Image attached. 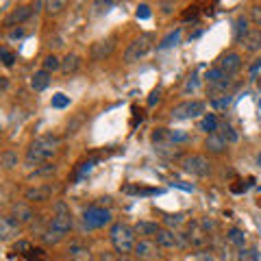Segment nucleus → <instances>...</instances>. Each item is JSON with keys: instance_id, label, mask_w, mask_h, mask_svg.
<instances>
[{"instance_id": "1", "label": "nucleus", "mask_w": 261, "mask_h": 261, "mask_svg": "<svg viewBox=\"0 0 261 261\" xmlns=\"http://www.w3.org/2000/svg\"><path fill=\"white\" fill-rule=\"evenodd\" d=\"M57 150H59V140L53 135H42L37 137L35 142H31L29 150H27V157H24V166L27 168H39L44 163L50 161Z\"/></svg>"}, {"instance_id": "2", "label": "nucleus", "mask_w": 261, "mask_h": 261, "mask_svg": "<svg viewBox=\"0 0 261 261\" xmlns=\"http://www.w3.org/2000/svg\"><path fill=\"white\" fill-rule=\"evenodd\" d=\"M72 228V214H70V207L65 202H57L55 205V216L50 220V226L44 235V240L48 244H59L65 235L70 233Z\"/></svg>"}, {"instance_id": "3", "label": "nucleus", "mask_w": 261, "mask_h": 261, "mask_svg": "<svg viewBox=\"0 0 261 261\" xmlns=\"http://www.w3.org/2000/svg\"><path fill=\"white\" fill-rule=\"evenodd\" d=\"M109 240L113 244V248L120 255H128V252L135 250V244H137V233H135V226H130L126 222H116L111 224V231H109Z\"/></svg>"}, {"instance_id": "4", "label": "nucleus", "mask_w": 261, "mask_h": 261, "mask_svg": "<svg viewBox=\"0 0 261 261\" xmlns=\"http://www.w3.org/2000/svg\"><path fill=\"white\" fill-rule=\"evenodd\" d=\"M152 46H154V35L152 33H144V35H140L128 44V48L124 50V63H135L144 59L152 50Z\"/></svg>"}, {"instance_id": "5", "label": "nucleus", "mask_w": 261, "mask_h": 261, "mask_svg": "<svg viewBox=\"0 0 261 261\" xmlns=\"http://www.w3.org/2000/svg\"><path fill=\"white\" fill-rule=\"evenodd\" d=\"M181 168L194 176H209L214 172V163L205 154H185L181 159Z\"/></svg>"}, {"instance_id": "6", "label": "nucleus", "mask_w": 261, "mask_h": 261, "mask_svg": "<svg viewBox=\"0 0 261 261\" xmlns=\"http://www.w3.org/2000/svg\"><path fill=\"white\" fill-rule=\"evenodd\" d=\"M183 235V240L187 246H192L196 250H202V248H207L209 246V242H211V235L202 228L200 222H187V228H185V233Z\"/></svg>"}, {"instance_id": "7", "label": "nucleus", "mask_w": 261, "mask_h": 261, "mask_svg": "<svg viewBox=\"0 0 261 261\" xmlns=\"http://www.w3.org/2000/svg\"><path fill=\"white\" fill-rule=\"evenodd\" d=\"M205 81H207V87H209V94L211 96H220V94H228V87H231V76L226 74L224 70L220 68H211L205 72Z\"/></svg>"}, {"instance_id": "8", "label": "nucleus", "mask_w": 261, "mask_h": 261, "mask_svg": "<svg viewBox=\"0 0 261 261\" xmlns=\"http://www.w3.org/2000/svg\"><path fill=\"white\" fill-rule=\"evenodd\" d=\"M111 222V211L105 209L100 205H92L85 209L83 214V226L87 231H94V228H102Z\"/></svg>"}, {"instance_id": "9", "label": "nucleus", "mask_w": 261, "mask_h": 261, "mask_svg": "<svg viewBox=\"0 0 261 261\" xmlns=\"http://www.w3.org/2000/svg\"><path fill=\"white\" fill-rule=\"evenodd\" d=\"M205 109H207V105L202 100H185L181 105H176V107H172L170 116H172V120H190V118L202 116Z\"/></svg>"}, {"instance_id": "10", "label": "nucleus", "mask_w": 261, "mask_h": 261, "mask_svg": "<svg viewBox=\"0 0 261 261\" xmlns=\"http://www.w3.org/2000/svg\"><path fill=\"white\" fill-rule=\"evenodd\" d=\"M33 13H35V7H33V5H18L15 9H11V11L3 18V27L9 29V31H11V29H18L20 24L27 22Z\"/></svg>"}, {"instance_id": "11", "label": "nucleus", "mask_w": 261, "mask_h": 261, "mask_svg": "<svg viewBox=\"0 0 261 261\" xmlns=\"http://www.w3.org/2000/svg\"><path fill=\"white\" fill-rule=\"evenodd\" d=\"M154 244H157L159 248H166V250H172V248H185L187 244L183 240L181 233H174L172 228H161V231L154 235Z\"/></svg>"}, {"instance_id": "12", "label": "nucleus", "mask_w": 261, "mask_h": 261, "mask_svg": "<svg viewBox=\"0 0 261 261\" xmlns=\"http://www.w3.org/2000/svg\"><path fill=\"white\" fill-rule=\"evenodd\" d=\"M133 255L140 261H154L159 255V246L154 244V240H137Z\"/></svg>"}, {"instance_id": "13", "label": "nucleus", "mask_w": 261, "mask_h": 261, "mask_svg": "<svg viewBox=\"0 0 261 261\" xmlns=\"http://www.w3.org/2000/svg\"><path fill=\"white\" fill-rule=\"evenodd\" d=\"M113 50H116V39L113 37H107V39H100L89 46V59L92 61H102L105 57H109Z\"/></svg>"}, {"instance_id": "14", "label": "nucleus", "mask_w": 261, "mask_h": 261, "mask_svg": "<svg viewBox=\"0 0 261 261\" xmlns=\"http://www.w3.org/2000/svg\"><path fill=\"white\" fill-rule=\"evenodd\" d=\"M57 192L55 185H39V187H29L27 192H24V200L27 202H44L48 200L50 196Z\"/></svg>"}, {"instance_id": "15", "label": "nucleus", "mask_w": 261, "mask_h": 261, "mask_svg": "<svg viewBox=\"0 0 261 261\" xmlns=\"http://www.w3.org/2000/svg\"><path fill=\"white\" fill-rule=\"evenodd\" d=\"M20 235V222L11 216H3L0 218V240L3 242H9L13 238Z\"/></svg>"}, {"instance_id": "16", "label": "nucleus", "mask_w": 261, "mask_h": 261, "mask_svg": "<svg viewBox=\"0 0 261 261\" xmlns=\"http://www.w3.org/2000/svg\"><path fill=\"white\" fill-rule=\"evenodd\" d=\"M220 70H224L228 76L235 74V72H240L242 70V55L240 53H226L220 57V65H218Z\"/></svg>"}, {"instance_id": "17", "label": "nucleus", "mask_w": 261, "mask_h": 261, "mask_svg": "<svg viewBox=\"0 0 261 261\" xmlns=\"http://www.w3.org/2000/svg\"><path fill=\"white\" fill-rule=\"evenodd\" d=\"M11 218H15L18 222H31L33 218H35V211H33L31 202L27 200H18L11 205Z\"/></svg>"}, {"instance_id": "18", "label": "nucleus", "mask_w": 261, "mask_h": 261, "mask_svg": "<svg viewBox=\"0 0 261 261\" xmlns=\"http://www.w3.org/2000/svg\"><path fill=\"white\" fill-rule=\"evenodd\" d=\"M240 46L244 48V53H259L261 50V29H252L246 33V37L240 42Z\"/></svg>"}, {"instance_id": "19", "label": "nucleus", "mask_w": 261, "mask_h": 261, "mask_svg": "<svg viewBox=\"0 0 261 261\" xmlns=\"http://www.w3.org/2000/svg\"><path fill=\"white\" fill-rule=\"evenodd\" d=\"M122 194H126V196H154V194H161V190H157V187H144V185H137V183H126V185H122Z\"/></svg>"}, {"instance_id": "20", "label": "nucleus", "mask_w": 261, "mask_h": 261, "mask_svg": "<svg viewBox=\"0 0 261 261\" xmlns=\"http://www.w3.org/2000/svg\"><path fill=\"white\" fill-rule=\"evenodd\" d=\"M161 231V226L157 222H148V220H142V222H137L135 224V233L137 235H142V240H150L154 238Z\"/></svg>"}, {"instance_id": "21", "label": "nucleus", "mask_w": 261, "mask_h": 261, "mask_svg": "<svg viewBox=\"0 0 261 261\" xmlns=\"http://www.w3.org/2000/svg\"><path fill=\"white\" fill-rule=\"evenodd\" d=\"M68 257L72 261H92V250H89L87 246H83V244H70V248H68Z\"/></svg>"}, {"instance_id": "22", "label": "nucleus", "mask_w": 261, "mask_h": 261, "mask_svg": "<svg viewBox=\"0 0 261 261\" xmlns=\"http://www.w3.org/2000/svg\"><path fill=\"white\" fill-rule=\"evenodd\" d=\"M226 146H228V144L222 140V135H220V133H211V135H207V140H205V148H207L209 152H214V154L224 152Z\"/></svg>"}, {"instance_id": "23", "label": "nucleus", "mask_w": 261, "mask_h": 261, "mask_svg": "<svg viewBox=\"0 0 261 261\" xmlns=\"http://www.w3.org/2000/svg\"><path fill=\"white\" fill-rule=\"evenodd\" d=\"M226 242L231 244V246L242 250V248H246V233H244L242 228L233 226V228H228V231H226Z\"/></svg>"}, {"instance_id": "24", "label": "nucleus", "mask_w": 261, "mask_h": 261, "mask_svg": "<svg viewBox=\"0 0 261 261\" xmlns=\"http://www.w3.org/2000/svg\"><path fill=\"white\" fill-rule=\"evenodd\" d=\"M218 126H220V120L214 116V113H205L202 116V120L198 122V130H202V133H218Z\"/></svg>"}, {"instance_id": "25", "label": "nucleus", "mask_w": 261, "mask_h": 261, "mask_svg": "<svg viewBox=\"0 0 261 261\" xmlns=\"http://www.w3.org/2000/svg\"><path fill=\"white\" fill-rule=\"evenodd\" d=\"M48 83H50V72H46V70H39L31 76V87L35 89V92H44Z\"/></svg>"}, {"instance_id": "26", "label": "nucleus", "mask_w": 261, "mask_h": 261, "mask_svg": "<svg viewBox=\"0 0 261 261\" xmlns=\"http://www.w3.org/2000/svg\"><path fill=\"white\" fill-rule=\"evenodd\" d=\"M79 65H81L79 55L70 53V55H65L61 59V72H63V74H74V72L79 70Z\"/></svg>"}, {"instance_id": "27", "label": "nucleus", "mask_w": 261, "mask_h": 261, "mask_svg": "<svg viewBox=\"0 0 261 261\" xmlns=\"http://www.w3.org/2000/svg\"><path fill=\"white\" fill-rule=\"evenodd\" d=\"M218 133L222 135V140L226 142V144H235L240 140V135H238V130H235L228 122H220V126H218Z\"/></svg>"}, {"instance_id": "28", "label": "nucleus", "mask_w": 261, "mask_h": 261, "mask_svg": "<svg viewBox=\"0 0 261 261\" xmlns=\"http://www.w3.org/2000/svg\"><path fill=\"white\" fill-rule=\"evenodd\" d=\"M181 35H183V31H181V29H174V31H170L168 35L161 39V44H159V50H166V48H172V46H176L178 42H181Z\"/></svg>"}, {"instance_id": "29", "label": "nucleus", "mask_w": 261, "mask_h": 261, "mask_svg": "<svg viewBox=\"0 0 261 261\" xmlns=\"http://www.w3.org/2000/svg\"><path fill=\"white\" fill-rule=\"evenodd\" d=\"M96 161H98V157H92V159H87V161H81L79 166L74 168V174H72V181H79V178H83L89 170H92L94 166H96Z\"/></svg>"}, {"instance_id": "30", "label": "nucleus", "mask_w": 261, "mask_h": 261, "mask_svg": "<svg viewBox=\"0 0 261 261\" xmlns=\"http://www.w3.org/2000/svg\"><path fill=\"white\" fill-rule=\"evenodd\" d=\"M198 87H200V76L196 74V72H192V74L185 79L183 94H185V96H190V94H194V92H198Z\"/></svg>"}, {"instance_id": "31", "label": "nucleus", "mask_w": 261, "mask_h": 261, "mask_svg": "<svg viewBox=\"0 0 261 261\" xmlns=\"http://www.w3.org/2000/svg\"><path fill=\"white\" fill-rule=\"evenodd\" d=\"M18 163H20V157H18V152H15V150L9 148V150L3 152V168L5 170H13Z\"/></svg>"}, {"instance_id": "32", "label": "nucleus", "mask_w": 261, "mask_h": 261, "mask_svg": "<svg viewBox=\"0 0 261 261\" xmlns=\"http://www.w3.org/2000/svg\"><path fill=\"white\" fill-rule=\"evenodd\" d=\"M24 259H29V261H48V255H46V250L44 248H29L27 252H22Z\"/></svg>"}, {"instance_id": "33", "label": "nucleus", "mask_w": 261, "mask_h": 261, "mask_svg": "<svg viewBox=\"0 0 261 261\" xmlns=\"http://www.w3.org/2000/svg\"><path fill=\"white\" fill-rule=\"evenodd\" d=\"M246 33H248V20L244 18H238V22H235V42H242L244 37H246Z\"/></svg>"}, {"instance_id": "34", "label": "nucleus", "mask_w": 261, "mask_h": 261, "mask_svg": "<svg viewBox=\"0 0 261 261\" xmlns=\"http://www.w3.org/2000/svg\"><path fill=\"white\" fill-rule=\"evenodd\" d=\"M235 261H259V252L257 248H242L238 252V257H235Z\"/></svg>"}, {"instance_id": "35", "label": "nucleus", "mask_w": 261, "mask_h": 261, "mask_svg": "<svg viewBox=\"0 0 261 261\" xmlns=\"http://www.w3.org/2000/svg\"><path fill=\"white\" fill-rule=\"evenodd\" d=\"M198 15H200V5H187L185 11L181 13V20H183V22L198 20Z\"/></svg>"}, {"instance_id": "36", "label": "nucleus", "mask_w": 261, "mask_h": 261, "mask_svg": "<svg viewBox=\"0 0 261 261\" xmlns=\"http://www.w3.org/2000/svg\"><path fill=\"white\" fill-rule=\"evenodd\" d=\"M211 107L214 109H226L231 105V96L228 94H220V96H211Z\"/></svg>"}, {"instance_id": "37", "label": "nucleus", "mask_w": 261, "mask_h": 261, "mask_svg": "<svg viewBox=\"0 0 261 261\" xmlns=\"http://www.w3.org/2000/svg\"><path fill=\"white\" fill-rule=\"evenodd\" d=\"M44 70L46 72H55V70H61V59L57 55H48L44 59Z\"/></svg>"}, {"instance_id": "38", "label": "nucleus", "mask_w": 261, "mask_h": 261, "mask_svg": "<svg viewBox=\"0 0 261 261\" xmlns=\"http://www.w3.org/2000/svg\"><path fill=\"white\" fill-rule=\"evenodd\" d=\"M57 172V166L55 163H44V166H39V168H35V172H33L31 176H48V174H55Z\"/></svg>"}, {"instance_id": "39", "label": "nucleus", "mask_w": 261, "mask_h": 261, "mask_svg": "<svg viewBox=\"0 0 261 261\" xmlns=\"http://www.w3.org/2000/svg\"><path fill=\"white\" fill-rule=\"evenodd\" d=\"M163 222H166L170 228H172V226H181L185 222V214H168L166 218H163Z\"/></svg>"}, {"instance_id": "40", "label": "nucleus", "mask_w": 261, "mask_h": 261, "mask_svg": "<svg viewBox=\"0 0 261 261\" xmlns=\"http://www.w3.org/2000/svg\"><path fill=\"white\" fill-rule=\"evenodd\" d=\"M50 105H53V109H65L70 105V98L65 96V94H55Z\"/></svg>"}, {"instance_id": "41", "label": "nucleus", "mask_w": 261, "mask_h": 261, "mask_svg": "<svg viewBox=\"0 0 261 261\" xmlns=\"http://www.w3.org/2000/svg\"><path fill=\"white\" fill-rule=\"evenodd\" d=\"M187 140H190V135L185 130H170V142L172 144H185Z\"/></svg>"}, {"instance_id": "42", "label": "nucleus", "mask_w": 261, "mask_h": 261, "mask_svg": "<svg viewBox=\"0 0 261 261\" xmlns=\"http://www.w3.org/2000/svg\"><path fill=\"white\" fill-rule=\"evenodd\" d=\"M0 55H3V63H5V68H13V63H15V53H11V50H7V48H3L0 50Z\"/></svg>"}, {"instance_id": "43", "label": "nucleus", "mask_w": 261, "mask_h": 261, "mask_svg": "<svg viewBox=\"0 0 261 261\" xmlns=\"http://www.w3.org/2000/svg\"><path fill=\"white\" fill-rule=\"evenodd\" d=\"M63 7H65L63 0H53V3H46V11L50 13V15H55V13H59Z\"/></svg>"}, {"instance_id": "44", "label": "nucleus", "mask_w": 261, "mask_h": 261, "mask_svg": "<svg viewBox=\"0 0 261 261\" xmlns=\"http://www.w3.org/2000/svg\"><path fill=\"white\" fill-rule=\"evenodd\" d=\"M214 250L209 248H202V250H196V261H214Z\"/></svg>"}, {"instance_id": "45", "label": "nucleus", "mask_w": 261, "mask_h": 261, "mask_svg": "<svg viewBox=\"0 0 261 261\" xmlns=\"http://www.w3.org/2000/svg\"><path fill=\"white\" fill-rule=\"evenodd\" d=\"M250 20L257 24V27H261V5H252L250 7Z\"/></svg>"}, {"instance_id": "46", "label": "nucleus", "mask_w": 261, "mask_h": 261, "mask_svg": "<svg viewBox=\"0 0 261 261\" xmlns=\"http://www.w3.org/2000/svg\"><path fill=\"white\" fill-rule=\"evenodd\" d=\"M200 224H202V228H205L209 235L218 231V222H214V220H209V218H202V220H200Z\"/></svg>"}, {"instance_id": "47", "label": "nucleus", "mask_w": 261, "mask_h": 261, "mask_svg": "<svg viewBox=\"0 0 261 261\" xmlns=\"http://www.w3.org/2000/svg\"><path fill=\"white\" fill-rule=\"evenodd\" d=\"M24 35H27V31H24L22 27H18V29H11L9 33H7V37H9L11 42H15V39H22Z\"/></svg>"}, {"instance_id": "48", "label": "nucleus", "mask_w": 261, "mask_h": 261, "mask_svg": "<svg viewBox=\"0 0 261 261\" xmlns=\"http://www.w3.org/2000/svg\"><path fill=\"white\" fill-rule=\"evenodd\" d=\"M159 100H161V87L152 89V94L148 96V107H152V105H157Z\"/></svg>"}, {"instance_id": "49", "label": "nucleus", "mask_w": 261, "mask_h": 261, "mask_svg": "<svg viewBox=\"0 0 261 261\" xmlns=\"http://www.w3.org/2000/svg\"><path fill=\"white\" fill-rule=\"evenodd\" d=\"M148 15H150V7L148 5H140V7H137V18H140V20H146Z\"/></svg>"}, {"instance_id": "50", "label": "nucleus", "mask_w": 261, "mask_h": 261, "mask_svg": "<svg viewBox=\"0 0 261 261\" xmlns=\"http://www.w3.org/2000/svg\"><path fill=\"white\" fill-rule=\"evenodd\" d=\"M130 111H133V122H130V128H135L137 126V122H142V109H137L135 107V105H133V109H130Z\"/></svg>"}, {"instance_id": "51", "label": "nucleus", "mask_w": 261, "mask_h": 261, "mask_svg": "<svg viewBox=\"0 0 261 261\" xmlns=\"http://www.w3.org/2000/svg\"><path fill=\"white\" fill-rule=\"evenodd\" d=\"M81 122H83V118H74V120H72L70 122V124H68V135H72V133H76V128H79V124H81Z\"/></svg>"}, {"instance_id": "52", "label": "nucleus", "mask_w": 261, "mask_h": 261, "mask_svg": "<svg viewBox=\"0 0 261 261\" xmlns=\"http://www.w3.org/2000/svg\"><path fill=\"white\" fill-rule=\"evenodd\" d=\"M98 7V11H109L111 7H116V3H94Z\"/></svg>"}, {"instance_id": "53", "label": "nucleus", "mask_w": 261, "mask_h": 261, "mask_svg": "<svg viewBox=\"0 0 261 261\" xmlns=\"http://www.w3.org/2000/svg\"><path fill=\"white\" fill-rule=\"evenodd\" d=\"M159 7H161L163 13H172L174 11V3H159Z\"/></svg>"}, {"instance_id": "54", "label": "nucleus", "mask_w": 261, "mask_h": 261, "mask_svg": "<svg viewBox=\"0 0 261 261\" xmlns=\"http://www.w3.org/2000/svg\"><path fill=\"white\" fill-rule=\"evenodd\" d=\"M7 87H9V81H7V76H3V79H0V89L7 92Z\"/></svg>"}, {"instance_id": "55", "label": "nucleus", "mask_w": 261, "mask_h": 261, "mask_svg": "<svg viewBox=\"0 0 261 261\" xmlns=\"http://www.w3.org/2000/svg\"><path fill=\"white\" fill-rule=\"evenodd\" d=\"M116 261H135V259H130V257H126V255H120Z\"/></svg>"}, {"instance_id": "56", "label": "nucleus", "mask_w": 261, "mask_h": 261, "mask_svg": "<svg viewBox=\"0 0 261 261\" xmlns=\"http://www.w3.org/2000/svg\"><path fill=\"white\" fill-rule=\"evenodd\" d=\"M259 166H261V154H259Z\"/></svg>"}, {"instance_id": "57", "label": "nucleus", "mask_w": 261, "mask_h": 261, "mask_svg": "<svg viewBox=\"0 0 261 261\" xmlns=\"http://www.w3.org/2000/svg\"><path fill=\"white\" fill-rule=\"evenodd\" d=\"M259 107H261V98H259Z\"/></svg>"}]
</instances>
